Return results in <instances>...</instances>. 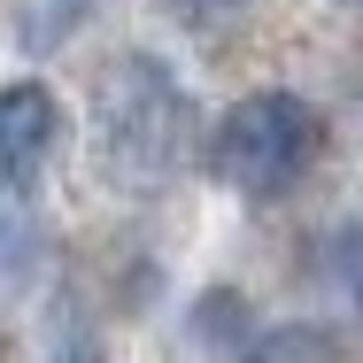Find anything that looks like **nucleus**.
<instances>
[{
	"instance_id": "5",
	"label": "nucleus",
	"mask_w": 363,
	"mask_h": 363,
	"mask_svg": "<svg viewBox=\"0 0 363 363\" xmlns=\"http://www.w3.org/2000/svg\"><path fill=\"white\" fill-rule=\"evenodd\" d=\"M240 363H340V348H333V333H317V325H294V333H271V340H255Z\"/></svg>"
},
{
	"instance_id": "1",
	"label": "nucleus",
	"mask_w": 363,
	"mask_h": 363,
	"mask_svg": "<svg viewBox=\"0 0 363 363\" xmlns=\"http://www.w3.org/2000/svg\"><path fill=\"white\" fill-rule=\"evenodd\" d=\"M201 155V116L186 85L155 55L116 62V77L93 93V162L116 194H170Z\"/></svg>"
},
{
	"instance_id": "4",
	"label": "nucleus",
	"mask_w": 363,
	"mask_h": 363,
	"mask_svg": "<svg viewBox=\"0 0 363 363\" xmlns=\"http://www.w3.org/2000/svg\"><path fill=\"white\" fill-rule=\"evenodd\" d=\"M31 279H39V232L16 209H0V301H16Z\"/></svg>"
},
{
	"instance_id": "3",
	"label": "nucleus",
	"mask_w": 363,
	"mask_h": 363,
	"mask_svg": "<svg viewBox=\"0 0 363 363\" xmlns=\"http://www.w3.org/2000/svg\"><path fill=\"white\" fill-rule=\"evenodd\" d=\"M62 108L47 85H0V186H31L55 155Z\"/></svg>"
},
{
	"instance_id": "8",
	"label": "nucleus",
	"mask_w": 363,
	"mask_h": 363,
	"mask_svg": "<svg viewBox=\"0 0 363 363\" xmlns=\"http://www.w3.org/2000/svg\"><path fill=\"white\" fill-rule=\"evenodd\" d=\"M194 8H232V0H194Z\"/></svg>"
},
{
	"instance_id": "2",
	"label": "nucleus",
	"mask_w": 363,
	"mask_h": 363,
	"mask_svg": "<svg viewBox=\"0 0 363 363\" xmlns=\"http://www.w3.org/2000/svg\"><path fill=\"white\" fill-rule=\"evenodd\" d=\"M317 147H325V116H317L301 93H247V101L217 124L209 162H217V178L232 186V194L279 201L286 186L309 178Z\"/></svg>"
},
{
	"instance_id": "7",
	"label": "nucleus",
	"mask_w": 363,
	"mask_h": 363,
	"mask_svg": "<svg viewBox=\"0 0 363 363\" xmlns=\"http://www.w3.org/2000/svg\"><path fill=\"white\" fill-rule=\"evenodd\" d=\"M77 16H85V0H47V16H31V23H23V39L47 55V47H62V39L77 31Z\"/></svg>"
},
{
	"instance_id": "6",
	"label": "nucleus",
	"mask_w": 363,
	"mask_h": 363,
	"mask_svg": "<svg viewBox=\"0 0 363 363\" xmlns=\"http://www.w3.org/2000/svg\"><path fill=\"white\" fill-rule=\"evenodd\" d=\"M47 363H101V333L77 301H62L55 325H47Z\"/></svg>"
}]
</instances>
